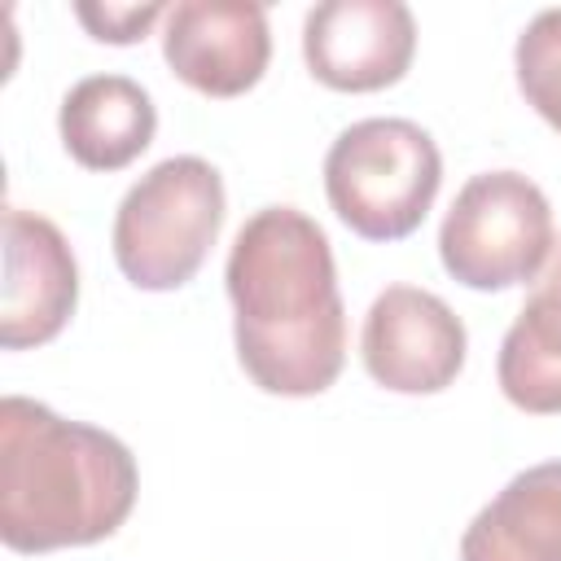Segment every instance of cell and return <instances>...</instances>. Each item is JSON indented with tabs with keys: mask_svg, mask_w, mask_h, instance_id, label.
Here are the masks:
<instances>
[{
	"mask_svg": "<svg viewBox=\"0 0 561 561\" xmlns=\"http://www.w3.org/2000/svg\"><path fill=\"white\" fill-rule=\"evenodd\" d=\"M232 342L245 377L285 399L324 394L346 364L333 245L298 206L254 210L228 250Z\"/></svg>",
	"mask_w": 561,
	"mask_h": 561,
	"instance_id": "1",
	"label": "cell"
},
{
	"mask_svg": "<svg viewBox=\"0 0 561 561\" xmlns=\"http://www.w3.org/2000/svg\"><path fill=\"white\" fill-rule=\"evenodd\" d=\"M140 491L136 456L110 430L66 421L26 394L0 399V539L57 552L110 539Z\"/></svg>",
	"mask_w": 561,
	"mask_h": 561,
	"instance_id": "2",
	"label": "cell"
},
{
	"mask_svg": "<svg viewBox=\"0 0 561 561\" xmlns=\"http://www.w3.org/2000/svg\"><path fill=\"white\" fill-rule=\"evenodd\" d=\"M443 184V153L412 118H359L324 153L333 215L364 241H403L421 228Z\"/></svg>",
	"mask_w": 561,
	"mask_h": 561,
	"instance_id": "3",
	"label": "cell"
},
{
	"mask_svg": "<svg viewBox=\"0 0 561 561\" xmlns=\"http://www.w3.org/2000/svg\"><path fill=\"white\" fill-rule=\"evenodd\" d=\"M219 228L224 175L197 153H175L123 193L114 215V263L136 289L167 294L197 276Z\"/></svg>",
	"mask_w": 561,
	"mask_h": 561,
	"instance_id": "4",
	"label": "cell"
},
{
	"mask_svg": "<svg viewBox=\"0 0 561 561\" xmlns=\"http://www.w3.org/2000/svg\"><path fill=\"white\" fill-rule=\"evenodd\" d=\"M557 245L543 188L522 171H482L465 180L438 228V259L465 289L500 294L535 280Z\"/></svg>",
	"mask_w": 561,
	"mask_h": 561,
	"instance_id": "5",
	"label": "cell"
},
{
	"mask_svg": "<svg viewBox=\"0 0 561 561\" xmlns=\"http://www.w3.org/2000/svg\"><path fill=\"white\" fill-rule=\"evenodd\" d=\"M469 333L460 316L430 289L386 285L359 333L364 368L394 394H438L465 368Z\"/></svg>",
	"mask_w": 561,
	"mask_h": 561,
	"instance_id": "6",
	"label": "cell"
},
{
	"mask_svg": "<svg viewBox=\"0 0 561 561\" xmlns=\"http://www.w3.org/2000/svg\"><path fill=\"white\" fill-rule=\"evenodd\" d=\"M416 53V22L403 0H324L302 18V61L333 92H381Z\"/></svg>",
	"mask_w": 561,
	"mask_h": 561,
	"instance_id": "7",
	"label": "cell"
},
{
	"mask_svg": "<svg viewBox=\"0 0 561 561\" xmlns=\"http://www.w3.org/2000/svg\"><path fill=\"white\" fill-rule=\"evenodd\" d=\"M162 57L193 92L241 96L272 61L267 9L250 0H180L162 18Z\"/></svg>",
	"mask_w": 561,
	"mask_h": 561,
	"instance_id": "8",
	"label": "cell"
},
{
	"mask_svg": "<svg viewBox=\"0 0 561 561\" xmlns=\"http://www.w3.org/2000/svg\"><path fill=\"white\" fill-rule=\"evenodd\" d=\"M79 302V267L61 228L35 210H4V289L0 346L26 351L53 342Z\"/></svg>",
	"mask_w": 561,
	"mask_h": 561,
	"instance_id": "9",
	"label": "cell"
},
{
	"mask_svg": "<svg viewBox=\"0 0 561 561\" xmlns=\"http://www.w3.org/2000/svg\"><path fill=\"white\" fill-rule=\"evenodd\" d=\"M57 131L66 153L88 171L131 167L158 131L153 96L127 75H88L79 79L57 110Z\"/></svg>",
	"mask_w": 561,
	"mask_h": 561,
	"instance_id": "10",
	"label": "cell"
},
{
	"mask_svg": "<svg viewBox=\"0 0 561 561\" xmlns=\"http://www.w3.org/2000/svg\"><path fill=\"white\" fill-rule=\"evenodd\" d=\"M460 561H561V460L513 473L465 526Z\"/></svg>",
	"mask_w": 561,
	"mask_h": 561,
	"instance_id": "11",
	"label": "cell"
},
{
	"mask_svg": "<svg viewBox=\"0 0 561 561\" xmlns=\"http://www.w3.org/2000/svg\"><path fill=\"white\" fill-rule=\"evenodd\" d=\"M500 390L513 408L535 416L561 412V254L508 324L495 359Z\"/></svg>",
	"mask_w": 561,
	"mask_h": 561,
	"instance_id": "12",
	"label": "cell"
},
{
	"mask_svg": "<svg viewBox=\"0 0 561 561\" xmlns=\"http://www.w3.org/2000/svg\"><path fill=\"white\" fill-rule=\"evenodd\" d=\"M513 70L526 105L561 131V9H543L526 22L513 48Z\"/></svg>",
	"mask_w": 561,
	"mask_h": 561,
	"instance_id": "13",
	"label": "cell"
},
{
	"mask_svg": "<svg viewBox=\"0 0 561 561\" xmlns=\"http://www.w3.org/2000/svg\"><path fill=\"white\" fill-rule=\"evenodd\" d=\"M75 18L101 44H136L158 18H167V4H75Z\"/></svg>",
	"mask_w": 561,
	"mask_h": 561,
	"instance_id": "14",
	"label": "cell"
}]
</instances>
